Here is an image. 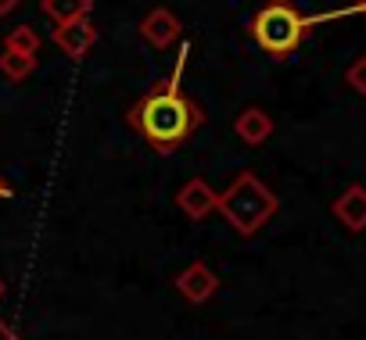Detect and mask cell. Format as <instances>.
Listing matches in <instances>:
<instances>
[{
  "label": "cell",
  "mask_w": 366,
  "mask_h": 340,
  "mask_svg": "<svg viewBox=\"0 0 366 340\" xmlns=\"http://www.w3.org/2000/svg\"><path fill=\"white\" fill-rule=\"evenodd\" d=\"M129 125L158 150V154H169L176 150L183 140H187L198 125H202V111L194 101H187L179 93V83L176 76L158 83L154 90H147L133 111H129Z\"/></svg>",
  "instance_id": "obj_1"
},
{
  "label": "cell",
  "mask_w": 366,
  "mask_h": 340,
  "mask_svg": "<svg viewBox=\"0 0 366 340\" xmlns=\"http://www.w3.org/2000/svg\"><path fill=\"white\" fill-rule=\"evenodd\" d=\"M216 212H223V219L241 233L252 237L259 233L273 215H277V194L255 176V172H241L216 201Z\"/></svg>",
  "instance_id": "obj_2"
},
{
  "label": "cell",
  "mask_w": 366,
  "mask_h": 340,
  "mask_svg": "<svg viewBox=\"0 0 366 340\" xmlns=\"http://www.w3.org/2000/svg\"><path fill=\"white\" fill-rule=\"evenodd\" d=\"M252 36L269 58H287L309 36V19L287 0H269L252 19Z\"/></svg>",
  "instance_id": "obj_3"
},
{
  "label": "cell",
  "mask_w": 366,
  "mask_h": 340,
  "mask_svg": "<svg viewBox=\"0 0 366 340\" xmlns=\"http://www.w3.org/2000/svg\"><path fill=\"white\" fill-rule=\"evenodd\" d=\"M179 294H183V301H191V304H205V301H212L216 297V290H219V276L205 265V262H194V265H187L179 276H176V283H172Z\"/></svg>",
  "instance_id": "obj_4"
},
{
  "label": "cell",
  "mask_w": 366,
  "mask_h": 340,
  "mask_svg": "<svg viewBox=\"0 0 366 340\" xmlns=\"http://www.w3.org/2000/svg\"><path fill=\"white\" fill-rule=\"evenodd\" d=\"M94 43H97V29L90 26V19H72L54 29V47L65 51V58H72V61H83Z\"/></svg>",
  "instance_id": "obj_5"
},
{
  "label": "cell",
  "mask_w": 366,
  "mask_h": 340,
  "mask_svg": "<svg viewBox=\"0 0 366 340\" xmlns=\"http://www.w3.org/2000/svg\"><path fill=\"white\" fill-rule=\"evenodd\" d=\"M216 201H219V194L205 183V180H187L179 187V194H176V205H179V212L187 215V219H209L212 212H216Z\"/></svg>",
  "instance_id": "obj_6"
},
{
  "label": "cell",
  "mask_w": 366,
  "mask_h": 340,
  "mask_svg": "<svg viewBox=\"0 0 366 340\" xmlns=\"http://www.w3.org/2000/svg\"><path fill=\"white\" fill-rule=\"evenodd\" d=\"M140 36H144L151 47L169 51V47L183 36V26H179V19H176L169 8H154V11L140 22Z\"/></svg>",
  "instance_id": "obj_7"
},
{
  "label": "cell",
  "mask_w": 366,
  "mask_h": 340,
  "mask_svg": "<svg viewBox=\"0 0 366 340\" xmlns=\"http://www.w3.org/2000/svg\"><path fill=\"white\" fill-rule=\"evenodd\" d=\"M334 219L348 230V233H362L366 230V187L352 183L334 205H330Z\"/></svg>",
  "instance_id": "obj_8"
},
{
  "label": "cell",
  "mask_w": 366,
  "mask_h": 340,
  "mask_svg": "<svg viewBox=\"0 0 366 340\" xmlns=\"http://www.w3.org/2000/svg\"><path fill=\"white\" fill-rule=\"evenodd\" d=\"M234 133L241 136V143H248V147H262V143L273 136V118H269L262 108H248V111L237 115Z\"/></svg>",
  "instance_id": "obj_9"
},
{
  "label": "cell",
  "mask_w": 366,
  "mask_h": 340,
  "mask_svg": "<svg viewBox=\"0 0 366 340\" xmlns=\"http://www.w3.org/2000/svg\"><path fill=\"white\" fill-rule=\"evenodd\" d=\"M40 11L51 22H72V19H86L90 15V0H40Z\"/></svg>",
  "instance_id": "obj_10"
},
{
  "label": "cell",
  "mask_w": 366,
  "mask_h": 340,
  "mask_svg": "<svg viewBox=\"0 0 366 340\" xmlns=\"http://www.w3.org/2000/svg\"><path fill=\"white\" fill-rule=\"evenodd\" d=\"M33 68H36V58L33 54H19V51H0V72H4L11 83H22L26 76H33Z\"/></svg>",
  "instance_id": "obj_11"
},
{
  "label": "cell",
  "mask_w": 366,
  "mask_h": 340,
  "mask_svg": "<svg viewBox=\"0 0 366 340\" xmlns=\"http://www.w3.org/2000/svg\"><path fill=\"white\" fill-rule=\"evenodd\" d=\"M4 47H8V51H19V54H33V58H36V51H40V36H36V29H33V26H15V29L4 36Z\"/></svg>",
  "instance_id": "obj_12"
},
{
  "label": "cell",
  "mask_w": 366,
  "mask_h": 340,
  "mask_svg": "<svg viewBox=\"0 0 366 340\" xmlns=\"http://www.w3.org/2000/svg\"><path fill=\"white\" fill-rule=\"evenodd\" d=\"M345 83H348L355 93H362V97H366V54H362V58H355V61L345 68Z\"/></svg>",
  "instance_id": "obj_13"
},
{
  "label": "cell",
  "mask_w": 366,
  "mask_h": 340,
  "mask_svg": "<svg viewBox=\"0 0 366 340\" xmlns=\"http://www.w3.org/2000/svg\"><path fill=\"white\" fill-rule=\"evenodd\" d=\"M19 4H22V0H0V19H4V15H11Z\"/></svg>",
  "instance_id": "obj_14"
},
{
  "label": "cell",
  "mask_w": 366,
  "mask_h": 340,
  "mask_svg": "<svg viewBox=\"0 0 366 340\" xmlns=\"http://www.w3.org/2000/svg\"><path fill=\"white\" fill-rule=\"evenodd\" d=\"M0 340H19V333H15V329L4 322V319H0Z\"/></svg>",
  "instance_id": "obj_15"
},
{
  "label": "cell",
  "mask_w": 366,
  "mask_h": 340,
  "mask_svg": "<svg viewBox=\"0 0 366 340\" xmlns=\"http://www.w3.org/2000/svg\"><path fill=\"white\" fill-rule=\"evenodd\" d=\"M4 197H11V187L4 183V176H0V201H4Z\"/></svg>",
  "instance_id": "obj_16"
},
{
  "label": "cell",
  "mask_w": 366,
  "mask_h": 340,
  "mask_svg": "<svg viewBox=\"0 0 366 340\" xmlns=\"http://www.w3.org/2000/svg\"><path fill=\"white\" fill-rule=\"evenodd\" d=\"M355 11H359V15H366V0H355Z\"/></svg>",
  "instance_id": "obj_17"
},
{
  "label": "cell",
  "mask_w": 366,
  "mask_h": 340,
  "mask_svg": "<svg viewBox=\"0 0 366 340\" xmlns=\"http://www.w3.org/2000/svg\"><path fill=\"white\" fill-rule=\"evenodd\" d=\"M0 297H4V279H0Z\"/></svg>",
  "instance_id": "obj_18"
}]
</instances>
